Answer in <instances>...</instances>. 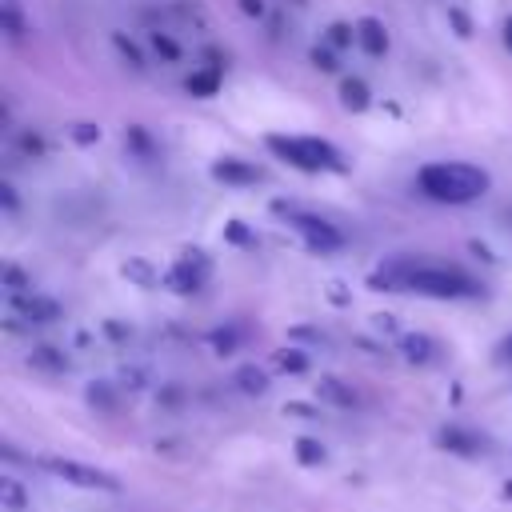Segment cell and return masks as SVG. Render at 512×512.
Instances as JSON below:
<instances>
[{
  "instance_id": "cell-15",
  "label": "cell",
  "mask_w": 512,
  "mask_h": 512,
  "mask_svg": "<svg viewBox=\"0 0 512 512\" xmlns=\"http://www.w3.org/2000/svg\"><path fill=\"white\" fill-rule=\"evenodd\" d=\"M4 28H8V36H24V24H20V8H16V0H4Z\"/></svg>"
},
{
  "instance_id": "cell-10",
  "label": "cell",
  "mask_w": 512,
  "mask_h": 512,
  "mask_svg": "<svg viewBox=\"0 0 512 512\" xmlns=\"http://www.w3.org/2000/svg\"><path fill=\"white\" fill-rule=\"evenodd\" d=\"M216 176H220V180H236V184H256V180H260V172L248 168V164H240V160H224V164H216Z\"/></svg>"
},
{
  "instance_id": "cell-8",
  "label": "cell",
  "mask_w": 512,
  "mask_h": 512,
  "mask_svg": "<svg viewBox=\"0 0 512 512\" xmlns=\"http://www.w3.org/2000/svg\"><path fill=\"white\" fill-rule=\"evenodd\" d=\"M356 40H360V48H364L368 56H380V52L388 48V36H384V24H380V20H372V16L356 24Z\"/></svg>"
},
{
  "instance_id": "cell-12",
  "label": "cell",
  "mask_w": 512,
  "mask_h": 512,
  "mask_svg": "<svg viewBox=\"0 0 512 512\" xmlns=\"http://www.w3.org/2000/svg\"><path fill=\"white\" fill-rule=\"evenodd\" d=\"M296 460L308 464V468H312V464H324V448H320L312 436H300V440H296Z\"/></svg>"
},
{
  "instance_id": "cell-1",
  "label": "cell",
  "mask_w": 512,
  "mask_h": 512,
  "mask_svg": "<svg viewBox=\"0 0 512 512\" xmlns=\"http://www.w3.org/2000/svg\"><path fill=\"white\" fill-rule=\"evenodd\" d=\"M372 284L396 288V292H420V296H440V300H456V296H472L476 280L460 268H444V264H388L384 272L372 276Z\"/></svg>"
},
{
  "instance_id": "cell-19",
  "label": "cell",
  "mask_w": 512,
  "mask_h": 512,
  "mask_svg": "<svg viewBox=\"0 0 512 512\" xmlns=\"http://www.w3.org/2000/svg\"><path fill=\"white\" fill-rule=\"evenodd\" d=\"M312 60H316V64H320V68H336V64H332V56H328V52H320V48H316V52H312Z\"/></svg>"
},
{
  "instance_id": "cell-14",
  "label": "cell",
  "mask_w": 512,
  "mask_h": 512,
  "mask_svg": "<svg viewBox=\"0 0 512 512\" xmlns=\"http://www.w3.org/2000/svg\"><path fill=\"white\" fill-rule=\"evenodd\" d=\"M276 364H280L284 372H304V368H308V360H304L296 348H284V352H276Z\"/></svg>"
},
{
  "instance_id": "cell-7",
  "label": "cell",
  "mask_w": 512,
  "mask_h": 512,
  "mask_svg": "<svg viewBox=\"0 0 512 512\" xmlns=\"http://www.w3.org/2000/svg\"><path fill=\"white\" fill-rule=\"evenodd\" d=\"M436 444L448 448V452H460V456H476V452L484 448V440H480L476 432H468V428H444V432L436 436Z\"/></svg>"
},
{
  "instance_id": "cell-5",
  "label": "cell",
  "mask_w": 512,
  "mask_h": 512,
  "mask_svg": "<svg viewBox=\"0 0 512 512\" xmlns=\"http://www.w3.org/2000/svg\"><path fill=\"white\" fill-rule=\"evenodd\" d=\"M280 212L292 220V228H296L312 248H324V252H328V248H340V232H336L332 224H324L320 216H308V212H296V208H284V204H280Z\"/></svg>"
},
{
  "instance_id": "cell-21",
  "label": "cell",
  "mask_w": 512,
  "mask_h": 512,
  "mask_svg": "<svg viewBox=\"0 0 512 512\" xmlns=\"http://www.w3.org/2000/svg\"><path fill=\"white\" fill-rule=\"evenodd\" d=\"M504 352H508V360H512V336H508V340H504Z\"/></svg>"
},
{
  "instance_id": "cell-18",
  "label": "cell",
  "mask_w": 512,
  "mask_h": 512,
  "mask_svg": "<svg viewBox=\"0 0 512 512\" xmlns=\"http://www.w3.org/2000/svg\"><path fill=\"white\" fill-rule=\"evenodd\" d=\"M328 40H332V44H348V28H344V24H336V28H332V36H328Z\"/></svg>"
},
{
  "instance_id": "cell-22",
  "label": "cell",
  "mask_w": 512,
  "mask_h": 512,
  "mask_svg": "<svg viewBox=\"0 0 512 512\" xmlns=\"http://www.w3.org/2000/svg\"><path fill=\"white\" fill-rule=\"evenodd\" d=\"M504 496H508V500H512V480H508V484H504Z\"/></svg>"
},
{
  "instance_id": "cell-4",
  "label": "cell",
  "mask_w": 512,
  "mask_h": 512,
  "mask_svg": "<svg viewBox=\"0 0 512 512\" xmlns=\"http://www.w3.org/2000/svg\"><path fill=\"white\" fill-rule=\"evenodd\" d=\"M48 476L72 484V488H92V492H120V480L96 464H84V460H72V456H40L36 460Z\"/></svg>"
},
{
  "instance_id": "cell-13",
  "label": "cell",
  "mask_w": 512,
  "mask_h": 512,
  "mask_svg": "<svg viewBox=\"0 0 512 512\" xmlns=\"http://www.w3.org/2000/svg\"><path fill=\"white\" fill-rule=\"evenodd\" d=\"M404 356L416 360V364H424L432 356V340L428 336H404Z\"/></svg>"
},
{
  "instance_id": "cell-6",
  "label": "cell",
  "mask_w": 512,
  "mask_h": 512,
  "mask_svg": "<svg viewBox=\"0 0 512 512\" xmlns=\"http://www.w3.org/2000/svg\"><path fill=\"white\" fill-rule=\"evenodd\" d=\"M12 308H16L24 320H32V324H48V320H56V316H60L56 300H48V296H36V292H16Z\"/></svg>"
},
{
  "instance_id": "cell-11",
  "label": "cell",
  "mask_w": 512,
  "mask_h": 512,
  "mask_svg": "<svg viewBox=\"0 0 512 512\" xmlns=\"http://www.w3.org/2000/svg\"><path fill=\"white\" fill-rule=\"evenodd\" d=\"M236 384H240L244 392H252V396H260V392L268 388V376H264L260 368H240V372H236Z\"/></svg>"
},
{
  "instance_id": "cell-16",
  "label": "cell",
  "mask_w": 512,
  "mask_h": 512,
  "mask_svg": "<svg viewBox=\"0 0 512 512\" xmlns=\"http://www.w3.org/2000/svg\"><path fill=\"white\" fill-rule=\"evenodd\" d=\"M320 392H324L332 404H340V408H348V404H352V392H348V388H340L336 380H324V384H320Z\"/></svg>"
},
{
  "instance_id": "cell-2",
  "label": "cell",
  "mask_w": 512,
  "mask_h": 512,
  "mask_svg": "<svg viewBox=\"0 0 512 512\" xmlns=\"http://www.w3.org/2000/svg\"><path fill=\"white\" fill-rule=\"evenodd\" d=\"M484 188H488V172H480L476 164L440 160V164L420 168V192L440 204H468V200L484 196Z\"/></svg>"
},
{
  "instance_id": "cell-17",
  "label": "cell",
  "mask_w": 512,
  "mask_h": 512,
  "mask_svg": "<svg viewBox=\"0 0 512 512\" xmlns=\"http://www.w3.org/2000/svg\"><path fill=\"white\" fill-rule=\"evenodd\" d=\"M344 104H348V108H364V104H368L364 84H352V80H348V84H344Z\"/></svg>"
},
{
  "instance_id": "cell-20",
  "label": "cell",
  "mask_w": 512,
  "mask_h": 512,
  "mask_svg": "<svg viewBox=\"0 0 512 512\" xmlns=\"http://www.w3.org/2000/svg\"><path fill=\"white\" fill-rule=\"evenodd\" d=\"M504 40H508V48H512V20H508V28H504Z\"/></svg>"
},
{
  "instance_id": "cell-3",
  "label": "cell",
  "mask_w": 512,
  "mask_h": 512,
  "mask_svg": "<svg viewBox=\"0 0 512 512\" xmlns=\"http://www.w3.org/2000/svg\"><path fill=\"white\" fill-rule=\"evenodd\" d=\"M268 148H272L280 160H288V164H296V168H304V172L340 168L336 148L324 144V140H308V136H268Z\"/></svg>"
},
{
  "instance_id": "cell-9",
  "label": "cell",
  "mask_w": 512,
  "mask_h": 512,
  "mask_svg": "<svg viewBox=\"0 0 512 512\" xmlns=\"http://www.w3.org/2000/svg\"><path fill=\"white\" fill-rule=\"evenodd\" d=\"M0 504L12 508V512H24V508H28V492H24V484L12 480V476H0Z\"/></svg>"
}]
</instances>
